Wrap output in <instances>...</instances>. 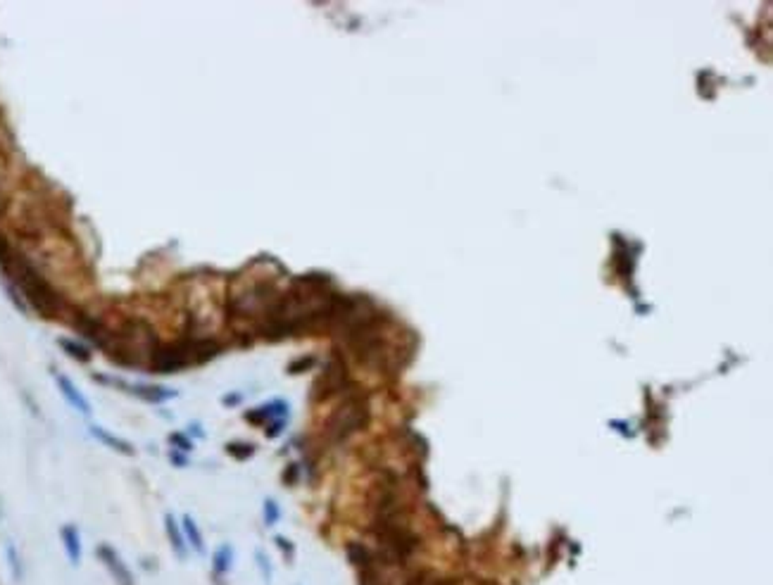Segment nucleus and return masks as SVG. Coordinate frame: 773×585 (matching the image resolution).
Wrapping results in <instances>:
<instances>
[{"label": "nucleus", "instance_id": "4468645a", "mask_svg": "<svg viewBox=\"0 0 773 585\" xmlns=\"http://www.w3.org/2000/svg\"><path fill=\"white\" fill-rule=\"evenodd\" d=\"M226 450H229L236 459H248L250 454L255 452V447L245 445V443H229V445H226Z\"/></svg>", "mask_w": 773, "mask_h": 585}, {"label": "nucleus", "instance_id": "423d86ee", "mask_svg": "<svg viewBox=\"0 0 773 585\" xmlns=\"http://www.w3.org/2000/svg\"><path fill=\"white\" fill-rule=\"evenodd\" d=\"M55 383H57V388H60V393L64 395V400H67L69 405L76 409V412L83 414V417H90V412H93V409H90L88 400L83 398L81 390L76 388L74 383L67 379V376H64V374H55Z\"/></svg>", "mask_w": 773, "mask_h": 585}, {"label": "nucleus", "instance_id": "f03ea898", "mask_svg": "<svg viewBox=\"0 0 773 585\" xmlns=\"http://www.w3.org/2000/svg\"><path fill=\"white\" fill-rule=\"evenodd\" d=\"M367 421H369L367 400L362 398V395H353V398L343 400L341 407L334 412V417L329 419L326 435H329V440H334V443H341V440L350 438V435L357 433L360 428H365Z\"/></svg>", "mask_w": 773, "mask_h": 585}, {"label": "nucleus", "instance_id": "f257e3e1", "mask_svg": "<svg viewBox=\"0 0 773 585\" xmlns=\"http://www.w3.org/2000/svg\"><path fill=\"white\" fill-rule=\"evenodd\" d=\"M3 269L8 271V276L17 283V288L22 290V295L27 297L29 305L38 312V314L45 317V319H53V317L60 314V309H62L60 295H57L53 290V285L45 281L27 259H22L12 252V257L8 259V264H5Z\"/></svg>", "mask_w": 773, "mask_h": 585}, {"label": "nucleus", "instance_id": "aec40b11", "mask_svg": "<svg viewBox=\"0 0 773 585\" xmlns=\"http://www.w3.org/2000/svg\"><path fill=\"white\" fill-rule=\"evenodd\" d=\"M8 557H10L12 569H15V576H17V578H22V569H19V559H17V552H15V548H12V545L8 548Z\"/></svg>", "mask_w": 773, "mask_h": 585}, {"label": "nucleus", "instance_id": "7ed1b4c3", "mask_svg": "<svg viewBox=\"0 0 773 585\" xmlns=\"http://www.w3.org/2000/svg\"><path fill=\"white\" fill-rule=\"evenodd\" d=\"M98 381L102 383H110V386L114 388H122V390H129V393H134L136 398L146 400V402H153V405H160V402L165 400H174L179 395V390L174 388H167V386H158V383H122V381H110V379H100Z\"/></svg>", "mask_w": 773, "mask_h": 585}, {"label": "nucleus", "instance_id": "1a4fd4ad", "mask_svg": "<svg viewBox=\"0 0 773 585\" xmlns=\"http://www.w3.org/2000/svg\"><path fill=\"white\" fill-rule=\"evenodd\" d=\"M90 435H93L95 440H100L102 445L112 447L114 452H122V454H134V445H131V443H126V440L117 438L114 433L105 431V428H100V426H90Z\"/></svg>", "mask_w": 773, "mask_h": 585}, {"label": "nucleus", "instance_id": "9b49d317", "mask_svg": "<svg viewBox=\"0 0 773 585\" xmlns=\"http://www.w3.org/2000/svg\"><path fill=\"white\" fill-rule=\"evenodd\" d=\"M348 557H350V562H353L355 567H360L362 571L374 567V552L369 548H365V545H360V543L348 545Z\"/></svg>", "mask_w": 773, "mask_h": 585}, {"label": "nucleus", "instance_id": "0eeeda50", "mask_svg": "<svg viewBox=\"0 0 773 585\" xmlns=\"http://www.w3.org/2000/svg\"><path fill=\"white\" fill-rule=\"evenodd\" d=\"M60 536H62V545H64V552H67L69 562L74 564V567H79L81 564V536H79V531H76V526H71V524L62 526Z\"/></svg>", "mask_w": 773, "mask_h": 585}, {"label": "nucleus", "instance_id": "f3484780", "mask_svg": "<svg viewBox=\"0 0 773 585\" xmlns=\"http://www.w3.org/2000/svg\"><path fill=\"white\" fill-rule=\"evenodd\" d=\"M405 585H445V583H443V581H438L436 576H426V574H421V576H412Z\"/></svg>", "mask_w": 773, "mask_h": 585}, {"label": "nucleus", "instance_id": "ddd939ff", "mask_svg": "<svg viewBox=\"0 0 773 585\" xmlns=\"http://www.w3.org/2000/svg\"><path fill=\"white\" fill-rule=\"evenodd\" d=\"M231 564H233V550L229 548V545H222V548L214 552V557H212L214 574H226V571L231 569Z\"/></svg>", "mask_w": 773, "mask_h": 585}, {"label": "nucleus", "instance_id": "39448f33", "mask_svg": "<svg viewBox=\"0 0 773 585\" xmlns=\"http://www.w3.org/2000/svg\"><path fill=\"white\" fill-rule=\"evenodd\" d=\"M346 376H348V372H346V367H343L341 362L338 360L329 362V367L324 369L319 383H317V388L321 390L319 398H326V395H334V393H338V390H343V386H346V381H348Z\"/></svg>", "mask_w": 773, "mask_h": 585}, {"label": "nucleus", "instance_id": "412c9836", "mask_svg": "<svg viewBox=\"0 0 773 585\" xmlns=\"http://www.w3.org/2000/svg\"><path fill=\"white\" fill-rule=\"evenodd\" d=\"M276 543L281 545V550L288 555V559H293V545H290L288 540H283V538H276Z\"/></svg>", "mask_w": 773, "mask_h": 585}, {"label": "nucleus", "instance_id": "dca6fc26", "mask_svg": "<svg viewBox=\"0 0 773 585\" xmlns=\"http://www.w3.org/2000/svg\"><path fill=\"white\" fill-rule=\"evenodd\" d=\"M257 564H259V571H262V576H264V583H271V564H269V559H267V555H264V552H257Z\"/></svg>", "mask_w": 773, "mask_h": 585}, {"label": "nucleus", "instance_id": "9d476101", "mask_svg": "<svg viewBox=\"0 0 773 585\" xmlns=\"http://www.w3.org/2000/svg\"><path fill=\"white\" fill-rule=\"evenodd\" d=\"M181 531H184V536L188 538V543H191V548L196 550V552H200V555H203V552H205V540H203V533H200L198 524H196V519L186 514L184 519H181Z\"/></svg>", "mask_w": 773, "mask_h": 585}, {"label": "nucleus", "instance_id": "a211bd4d", "mask_svg": "<svg viewBox=\"0 0 773 585\" xmlns=\"http://www.w3.org/2000/svg\"><path fill=\"white\" fill-rule=\"evenodd\" d=\"M169 443H172L174 447H179V450H186V452H191V450H193L191 440H188L186 435H181V433H172V438H169Z\"/></svg>", "mask_w": 773, "mask_h": 585}, {"label": "nucleus", "instance_id": "6e6552de", "mask_svg": "<svg viewBox=\"0 0 773 585\" xmlns=\"http://www.w3.org/2000/svg\"><path fill=\"white\" fill-rule=\"evenodd\" d=\"M165 531H167V538H169V545H172L174 555H177L179 559H186V555H188L186 538H184V531H181L179 521H177V516H172V514L165 516Z\"/></svg>", "mask_w": 773, "mask_h": 585}, {"label": "nucleus", "instance_id": "4be33fe9", "mask_svg": "<svg viewBox=\"0 0 773 585\" xmlns=\"http://www.w3.org/2000/svg\"><path fill=\"white\" fill-rule=\"evenodd\" d=\"M307 367H312V360H305V362H295V364H290V372H300V369H307Z\"/></svg>", "mask_w": 773, "mask_h": 585}, {"label": "nucleus", "instance_id": "2eb2a0df", "mask_svg": "<svg viewBox=\"0 0 773 585\" xmlns=\"http://www.w3.org/2000/svg\"><path fill=\"white\" fill-rule=\"evenodd\" d=\"M278 516H281V512H278V507L274 500H267L264 502V521H267V526H274L278 521Z\"/></svg>", "mask_w": 773, "mask_h": 585}, {"label": "nucleus", "instance_id": "6ab92c4d", "mask_svg": "<svg viewBox=\"0 0 773 585\" xmlns=\"http://www.w3.org/2000/svg\"><path fill=\"white\" fill-rule=\"evenodd\" d=\"M10 257H12V250H10L8 240H5L3 236H0V266L8 264V259H10Z\"/></svg>", "mask_w": 773, "mask_h": 585}, {"label": "nucleus", "instance_id": "f8f14e48", "mask_svg": "<svg viewBox=\"0 0 773 585\" xmlns=\"http://www.w3.org/2000/svg\"><path fill=\"white\" fill-rule=\"evenodd\" d=\"M57 345H60V350H64V353H67L71 360H76V362H88L90 360V350L83 345V343H79V341L60 338V341H57Z\"/></svg>", "mask_w": 773, "mask_h": 585}, {"label": "nucleus", "instance_id": "20e7f679", "mask_svg": "<svg viewBox=\"0 0 773 585\" xmlns=\"http://www.w3.org/2000/svg\"><path fill=\"white\" fill-rule=\"evenodd\" d=\"M98 557H100V562L107 567L110 574H112L117 585H134L131 571L126 569V564L122 562V557L117 555V550L112 548V545H105V543L98 545Z\"/></svg>", "mask_w": 773, "mask_h": 585}]
</instances>
